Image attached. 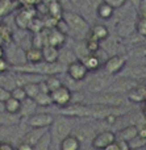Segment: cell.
I'll use <instances>...</instances> for the list:
<instances>
[{
	"label": "cell",
	"mask_w": 146,
	"mask_h": 150,
	"mask_svg": "<svg viewBox=\"0 0 146 150\" xmlns=\"http://www.w3.org/2000/svg\"><path fill=\"white\" fill-rule=\"evenodd\" d=\"M65 66L61 65L59 62L55 63H47V62H39V63H23L17 66H11V71L15 73H26V74H37L42 76H49V75H58L63 73Z\"/></svg>",
	"instance_id": "obj_1"
},
{
	"label": "cell",
	"mask_w": 146,
	"mask_h": 150,
	"mask_svg": "<svg viewBox=\"0 0 146 150\" xmlns=\"http://www.w3.org/2000/svg\"><path fill=\"white\" fill-rule=\"evenodd\" d=\"M62 18L66 21L68 26V36L75 38H80V37H86V34L90 32V26L87 20L83 16L78 15V13L70 12V11H63Z\"/></svg>",
	"instance_id": "obj_2"
},
{
	"label": "cell",
	"mask_w": 146,
	"mask_h": 150,
	"mask_svg": "<svg viewBox=\"0 0 146 150\" xmlns=\"http://www.w3.org/2000/svg\"><path fill=\"white\" fill-rule=\"evenodd\" d=\"M49 130L50 134H51V138L54 141H57V144H59L63 138L70 136L71 132H73V125H71L70 117L62 116V115L58 117H54Z\"/></svg>",
	"instance_id": "obj_3"
},
{
	"label": "cell",
	"mask_w": 146,
	"mask_h": 150,
	"mask_svg": "<svg viewBox=\"0 0 146 150\" xmlns=\"http://www.w3.org/2000/svg\"><path fill=\"white\" fill-rule=\"evenodd\" d=\"M126 101H128V99L124 98L121 93H113V92H100L88 99L90 105L97 104V105L117 107V105H124Z\"/></svg>",
	"instance_id": "obj_4"
},
{
	"label": "cell",
	"mask_w": 146,
	"mask_h": 150,
	"mask_svg": "<svg viewBox=\"0 0 146 150\" xmlns=\"http://www.w3.org/2000/svg\"><path fill=\"white\" fill-rule=\"evenodd\" d=\"M50 95H51L53 104L59 107V108H63V107L68 105V104H71V101H73V91L65 84H62L59 88H57L55 91L50 92Z\"/></svg>",
	"instance_id": "obj_5"
},
{
	"label": "cell",
	"mask_w": 146,
	"mask_h": 150,
	"mask_svg": "<svg viewBox=\"0 0 146 150\" xmlns=\"http://www.w3.org/2000/svg\"><path fill=\"white\" fill-rule=\"evenodd\" d=\"M126 65V57L121 54H113L104 62V71L108 75H116L118 74Z\"/></svg>",
	"instance_id": "obj_6"
},
{
	"label": "cell",
	"mask_w": 146,
	"mask_h": 150,
	"mask_svg": "<svg viewBox=\"0 0 146 150\" xmlns=\"http://www.w3.org/2000/svg\"><path fill=\"white\" fill-rule=\"evenodd\" d=\"M66 73H67V76L71 80H74V82H82V80L86 79L88 70L86 69V66L83 65L82 61L75 59L70 65L66 66Z\"/></svg>",
	"instance_id": "obj_7"
},
{
	"label": "cell",
	"mask_w": 146,
	"mask_h": 150,
	"mask_svg": "<svg viewBox=\"0 0 146 150\" xmlns=\"http://www.w3.org/2000/svg\"><path fill=\"white\" fill-rule=\"evenodd\" d=\"M36 16H38L36 7H23L18 11L17 15L15 16V23L20 29L26 30L30 20L33 17H36Z\"/></svg>",
	"instance_id": "obj_8"
},
{
	"label": "cell",
	"mask_w": 146,
	"mask_h": 150,
	"mask_svg": "<svg viewBox=\"0 0 146 150\" xmlns=\"http://www.w3.org/2000/svg\"><path fill=\"white\" fill-rule=\"evenodd\" d=\"M116 141V133L111 130L100 132L92 138V148L95 150H105Z\"/></svg>",
	"instance_id": "obj_9"
},
{
	"label": "cell",
	"mask_w": 146,
	"mask_h": 150,
	"mask_svg": "<svg viewBox=\"0 0 146 150\" xmlns=\"http://www.w3.org/2000/svg\"><path fill=\"white\" fill-rule=\"evenodd\" d=\"M53 115L42 112V113H34L32 116H29L26 119V124L30 128H50V125L53 124Z\"/></svg>",
	"instance_id": "obj_10"
},
{
	"label": "cell",
	"mask_w": 146,
	"mask_h": 150,
	"mask_svg": "<svg viewBox=\"0 0 146 150\" xmlns=\"http://www.w3.org/2000/svg\"><path fill=\"white\" fill-rule=\"evenodd\" d=\"M136 86H137V82H134L133 79H120L117 82H112V84L105 90V92L124 93V92H129Z\"/></svg>",
	"instance_id": "obj_11"
},
{
	"label": "cell",
	"mask_w": 146,
	"mask_h": 150,
	"mask_svg": "<svg viewBox=\"0 0 146 150\" xmlns=\"http://www.w3.org/2000/svg\"><path fill=\"white\" fill-rule=\"evenodd\" d=\"M111 84H112V82L108 80V78L97 76L88 83V90H90V92H92V93H100L107 90Z\"/></svg>",
	"instance_id": "obj_12"
},
{
	"label": "cell",
	"mask_w": 146,
	"mask_h": 150,
	"mask_svg": "<svg viewBox=\"0 0 146 150\" xmlns=\"http://www.w3.org/2000/svg\"><path fill=\"white\" fill-rule=\"evenodd\" d=\"M138 136V127L136 124H132L128 125V127L123 128L120 129L117 133H116V140H121V141H125V142H129L132 141L134 137Z\"/></svg>",
	"instance_id": "obj_13"
},
{
	"label": "cell",
	"mask_w": 146,
	"mask_h": 150,
	"mask_svg": "<svg viewBox=\"0 0 146 150\" xmlns=\"http://www.w3.org/2000/svg\"><path fill=\"white\" fill-rule=\"evenodd\" d=\"M37 108H38V105L36 104L34 99L26 98L21 101V108H20V112H18V116L24 117V119H28L29 116L36 113Z\"/></svg>",
	"instance_id": "obj_14"
},
{
	"label": "cell",
	"mask_w": 146,
	"mask_h": 150,
	"mask_svg": "<svg viewBox=\"0 0 146 150\" xmlns=\"http://www.w3.org/2000/svg\"><path fill=\"white\" fill-rule=\"evenodd\" d=\"M47 130H49V128H32V130H29V132L25 133L23 141H25V142H28V144H30V145L34 146L39 140H41L42 136H44Z\"/></svg>",
	"instance_id": "obj_15"
},
{
	"label": "cell",
	"mask_w": 146,
	"mask_h": 150,
	"mask_svg": "<svg viewBox=\"0 0 146 150\" xmlns=\"http://www.w3.org/2000/svg\"><path fill=\"white\" fill-rule=\"evenodd\" d=\"M126 99L132 103H144V101H146V87L137 84L136 87L132 88L128 92Z\"/></svg>",
	"instance_id": "obj_16"
},
{
	"label": "cell",
	"mask_w": 146,
	"mask_h": 150,
	"mask_svg": "<svg viewBox=\"0 0 146 150\" xmlns=\"http://www.w3.org/2000/svg\"><path fill=\"white\" fill-rule=\"evenodd\" d=\"M108 34H109L108 33V28L104 25H102V24H95V25H92L91 28H90V32H88V36L92 37V38H95L99 42L107 40Z\"/></svg>",
	"instance_id": "obj_17"
},
{
	"label": "cell",
	"mask_w": 146,
	"mask_h": 150,
	"mask_svg": "<svg viewBox=\"0 0 146 150\" xmlns=\"http://www.w3.org/2000/svg\"><path fill=\"white\" fill-rule=\"evenodd\" d=\"M42 57H44V62H47V63L58 62L59 49L51 46V45H45V46H42Z\"/></svg>",
	"instance_id": "obj_18"
},
{
	"label": "cell",
	"mask_w": 146,
	"mask_h": 150,
	"mask_svg": "<svg viewBox=\"0 0 146 150\" xmlns=\"http://www.w3.org/2000/svg\"><path fill=\"white\" fill-rule=\"evenodd\" d=\"M58 145H59V150H80V141L78 136L74 134L65 137Z\"/></svg>",
	"instance_id": "obj_19"
},
{
	"label": "cell",
	"mask_w": 146,
	"mask_h": 150,
	"mask_svg": "<svg viewBox=\"0 0 146 150\" xmlns=\"http://www.w3.org/2000/svg\"><path fill=\"white\" fill-rule=\"evenodd\" d=\"M25 61L26 63H39L44 61L42 57V49L39 47L30 46L29 49L25 50Z\"/></svg>",
	"instance_id": "obj_20"
},
{
	"label": "cell",
	"mask_w": 146,
	"mask_h": 150,
	"mask_svg": "<svg viewBox=\"0 0 146 150\" xmlns=\"http://www.w3.org/2000/svg\"><path fill=\"white\" fill-rule=\"evenodd\" d=\"M80 61L88 71H96L102 66V59L97 57V54H88Z\"/></svg>",
	"instance_id": "obj_21"
},
{
	"label": "cell",
	"mask_w": 146,
	"mask_h": 150,
	"mask_svg": "<svg viewBox=\"0 0 146 150\" xmlns=\"http://www.w3.org/2000/svg\"><path fill=\"white\" fill-rule=\"evenodd\" d=\"M113 13H115V9L104 1L100 3L96 8V15H97V17L102 18V20H109L113 16Z\"/></svg>",
	"instance_id": "obj_22"
},
{
	"label": "cell",
	"mask_w": 146,
	"mask_h": 150,
	"mask_svg": "<svg viewBox=\"0 0 146 150\" xmlns=\"http://www.w3.org/2000/svg\"><path fill=\"white\" fill-rule=\"evenodd\" d=\"M3 104H4V109H5V112H7V113H9V115H18L20 108H21V101L16 100L15 98L9 96V98H8L5 101H3Z\"/></svg>",
	"instance_id": "obj_23"
},
{
	"label": "cell",
	"mask_w": 146,
	"mask_h": 150,
	"mask_svg": "<svg viewBox=\"0 0 146 150\" xmlns=\"http://www.w3.org/2000/svg\"><path fill=\"white\" fill-rule=\"evenodd\" d=\"M17 4L18 1H15V0H0V18L13 12L17 8Z\"/></svg>",
	"instance_id": "obj_24"
},
{
	"label": "cell",
	"mask_w": 146,
	"mask_h": 150,
	"mask_svg": "<svg viewBox=\"0 0 146 150\" xmlns=\"http://www.w3.org/2000/svg\"><path fill=\"white\" fill-rule=\"evenodd\" d=\"M47 15L54 17L55 20H61L63 16V7L59 4V1H54L47 5Z\"/></svg>",
	"instance_id": "obj_25"
},
{
	"label": "cell",
	"mask_w": 146,
	"mask_h": 150,
	"mask_svg": "<svg viewBox=\"0 0 146 150\" xmlns=\"http://www.w3.org/2000/svg\"><path fill=\"white\" fill-rule=\"evenodd\" d=\"M51 141H53V138H51V134H50V130H47L42 136L41 140L33 146V150H49L50 145H51Z\"/></svg>",
	"instance_id": "obj_26"
},
{
	"label": "cell",
	"mask_w": 146,
	"mask_h": 150,
	"mask_svg": "<svg viewBox=\"0 0 146 150\" xmlns=\"http://www.w3.org/2000/svg\"><path fill=\"white\" fill-rule=\"evenodd\" d=\"M44 82H45V84H46L49 92H53V91H55L57 88H59L63 84L62 80H61L57 75H49V76H45Z\"/></svg>",
	"instance_id": "obj_27"
},
{
	"label": "cell",
	"mask_w": 146,
	"mask_h": 150,
	"mask_svg": "<svg viewBox=\"0 0 146 150\" xmlns=\"http://www.w3.org/2000/svg\"><path fill=\"white\" fill-rule=\"evenodd\" d=\"M34 101L38 107H50L53 105L51 95L49 92H39L38 95L34 98Z\"/></svg>",
	"instance_id": "obj_28"
},
{
	"label": "cell",
	"mask_w": 146,
	"mask_h": 150,
	"mask_svg": "<svg viewBox=\"0 0 146 150\" xmlns=\"http://www.w3.org/2000/svg\"><path fill=\"white\" fill-rule=\"evenodd\" d=\"M45 26H44V21H42V18H39L38 16H36V17H33L30 20V23H29L26 30L32 32V34H33V33H39V32H42Z\"/></svg>",
	"instance_id": "obj_29"
},
{
	"label": "cell",
	"mask_w": 146,
	"mask_h": 150,
	"mask_svg": "<svg viewBox=\"0 0 146 150\" xmlns=\"http://www.w3.org/2000/svg\"><path fill=\"white\" fill-rule=\"evenodd\" d=\"M24 90H25L26 98H30V99H34L39 92H41V91H39L38 83H29V84H25L24 86Z\"/></svg>",
	"instance_id": "obj_30"
},
{
	"label": "cell",
	"mask_w": 146,
	"mask_h": 150,
	"mask_svg": "<svg viewBox=\"0 0 146 150\" xmlns=\"http://www.w3.org/2000/svg\"><path fill=\"white\" fill-rule=\"evenodd\" d=\"M84 45H86V47H87L90 54H96V53L100 50V42L96 41L95 38H92V37H90V36L86 38V44Z\"/></svg>",
	"instance_id": "obj_31"
},
{
	"label": "cell",
	"mask_w": 146,
	"mask_h": 150,
	"mask_svg": "<svg viewBox=\"0 0 146 150\" xmlns=\"http://www.w3.org/2000/svg\"><path fill=\"white\" fill-rule=\"evenodd\" d=\"M128 145H129V148H130V150L144 149V148H146V138L137 136V137H134L132 141H129Z\"/></svg>",
	"instance_id": "obj_32"
},
{
	"label": "cell",
	"mask_w": 146,
	"mask_h": 150,
	"mask_svg": "<svg viewBox=\"0 0 146 150\" xmlns=\"http://www.w3.org/2000/svg\"><path fill=\"white\" fill-rule=\"evenodd\" d=\"M9 95L12 96V98H15L16 100H18V101H23L24 99H26L25 90H24V87H21V86H16V87H13L12 90L9 91Z\"/></svg>",
	"instance_id": "obj_33"
},
{
	"label": "cell",
	"mask_w": 146,
	"mask_h": 150,
	"mask_svg": "<svg viewBox=\"0 0 146 150\" xmlns=\"http://www.w3.org/2000/svg\"><path fill=\"white\" fill-rule=\"evenodd\" d=\"M105 150H130V148H129L128 142H125V141L116 140L115 142L112 144V145L108 146Z\"/></svg>",
	"instance_id": "obj_34"
},
{
	"label": "cell",
	"mask_w": 146,
	"mask_h": 150,
	"mask_svg": "<svg viewBox=\"0 0 146 150\" xmlns=\"http://www.w3.org/2000/svg\"><path fill=\"white\" fill-rule=\"evenodd\" d=\"M136 30L141 37L146 38V18H138V21L136 23Z\"/></svg>",
	"instance_id": "obj_35"
},
{
	"label": "cell",
	"mask_w": 146,
	"mask_h": 150,
	"mask_svg": "<svg viewBox=\"0 0 146 150\" xmlns=\"http://www.w3.org/2000/svg\"><path fill=\"white\" fill-rule=\"evenodd\" d=\"M129 76L133 78H145L146 79V66H140V67H136L129 73Z\"/></svg>",
	"instance_id": "obj_36"
},
{
	"label": "cell",
	"mask_w": 146,
	"mask_h": 150,
	"mask_svg": "<svg viewBox=\"0 0 146 150\" xmlns=\"http://www.w3.org/2000/svg\"><path fill=\"white\" fill-rule=\"evenodd\" d=\"M104 3H107L108 5L113 8V9H118V8H123L126 4V0H103Z\"/></svg>",
	"instance_id": "obj_37"
},
{
	"label": "cell",
	"mask_w": 146,
	"mask_h": 150,
	"mask_svg": "<svg viewBox=\"0 0 146 150\" xmlns=\"http://www.w3.org/2000/svg\"><path fill=\"white\" fill-rule=\"evenodd\" d=\"M8 71H11V63L5 57L0 58V74L8 73Z\"/></svg>",
	"instance_id": "obj_38"
},
{
	"label": "cell",
	"mask_w": 146,
	"mask_h": 150,
	"mask_svg": "<svg viewBox=\"0 0 146 150\" xmlns=\"http://www.w3.org/2000/svg\"><path fill=\"white\" fill-rule=\"evenodd\" d=\"M21 7H36L41 0H17Z\"/></svg>",
	"instance_id": "obj_39"
},
{
	"label": "cell",
	"mask_w": 146,
	"mask_h": 150,
	"mask_svg": "<svg viewBox=\"0 0 146 150\" xmlns=\"http://www.w3.org/2000/svg\"><path fill=\"white\" fill-rule=\"evenodd\" d=\"M138 13L141 18H146V0H141L138 7Z\"/></svg>",
	"instance_id": "obj_40"
},
{
	"label": "cell",
	"mask_w": 146,
	"mask_h": 150,
	"mask_svg": "<svg viewBox=\"0 0 146 150\" xmlns=\"http://www.w3.org/2000/svg\"><path fill=\"white\" fill-rule=\"evenodd\" d=\"M16 150H33V145H30V144L25 142V141L21 140V142L17 145V148H15Z\"/></svg>",
	"instance_id": "obj_41"
},
{
	"label": "cell",
	"mask_w": 146,
	"mask_h": 150,
	"mask_svg": "<svg viewBox=\"0 0 146 150\" xmlns=\"http://www.w3.org/2000/svg\"><path fill=\"white\" fill-rule=\"evenodd\" d=\"M9 96H11L9 95V91L5 90L4 87H1V86H0V101H1V103H3V101H5L8 98H9Z\"/></svg>",
	"instance_id": "obj_42"
},
{
	"label": "cell",
	"mask_w": 146,
	"mask_h": 150,
	"mask_svg": "<svg viewBox=\"0 0 146 150\" xmlns=\"http://www.w3.org/2000/svg\"><path fill=\"white\" fill-rule=\"evenodd\" d=\"M0 150H16L13 148L12 144L5 142V141H0Z\"/></svg>",
	"instance_id": "obj_43"
},
{
	"label": "cell",
	"mask_w": 146,
	"mask_h": 150,
	"mask_svg": "<svg viewBox=\"0 0 146 150\" xmlns=\"http://www.w3.org/2000/svg\"><path fill=\"white\" fill-rule=\"evenodd\" d=\"M54 1H59V0H41L39 3H42V4H45V5H49V4H51V3H54Z\"/></svg>",
	"instance_id": "obj_44"
},
{
	"label": "cell",
	"mask_w": 146,
	"mask_h": 150,
	"mask_svg": "<svg viewBox=\"0 0 146 150\" xmlns=\"http://www.w3.org/2000/svg\"><path fill=\"white\" fill-rule=\"evenodd\" d=\"M5 57V49L3 46H0V58Z\"/></svg>",
	"instance_id": "obj_45"
},
{
	"label": "cell",
	"mask_w": 146,
	"mask_h": 150,
	"mask_svg": "<svg viewBox=\"0 0 146 150\" xmlns=\"http://www.w3.org/2000/svg\"><path fill=\"white\" fill-rule=\"evenodd\" d=\"M142 115L146 119V101H144V105H142Z\"/></svg>",
	"instance_id": "obj_46"
},
{
	"label": "cell",
	"mask_w": 146,
	"mask_h": 150,
	"mask_svg": "<svg viewBox=\"0 0 146 150\" xmlns=\"http://www.w3.org/2000/svg\"><path fill=\"white\" fill-rule=\"evenodd\" d=\"M144 54H145V55H146V50H145V52H144Z\"/></svg>",
	"instance_id": "obj_47"
},
{
	"label": "cell",
	"mask_w": 146,
	"mask_h": 150,
	"mask_svg": "<svg viewBox=\"0 0 146 150\" xmlns=\"http://www.w3.org/2000/svg\"><path fill=\"white\" fill-rule=\"evenodd\" d=\"M0 24H1V18H0Z\"/></svg>",
	"instance_id": "obj_48"
},
{
	"label": "cell",
	"mask_w": 146,
	"mask_h": 150,
	"mask_svg": "<svg viewBox=\"0 0 146 150\" xmlns=\"http://www.w3.org/2000/svg\"><path fill=\"white\" fill-rule=\"evenodd\" d=\"M15 1H17V0H15Z\"/></svg>",
	"instance_id": "obj_49"
}]
</instances>
